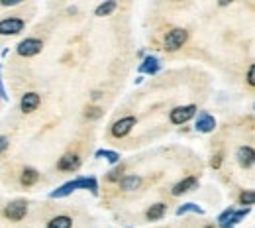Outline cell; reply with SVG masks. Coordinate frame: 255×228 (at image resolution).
<instances>
[{
	"label": "cell",
	"mask_w": 255,
	"mask_h": 228,
	"mask_svg": "<svg viewBox=\"0 0 255 228\" xmlns=\"http://www.w3.org/2000/svg\"><path fill=\"white\" fill-rule=\"evenodd\" d=\"M77 189H86V191H90L92 195H98V183H96L94 177H77V179H73V181H67V183H63L59 189L51 191L49 197H51V199H63V197L71 195V193L77 191Z\"/></svg>",
	"instance_id": "6da1fadb"
},
{
	"label": "cell",
	"mask_w": 255,
	"mask_h": 228,
	"mask_svg": "<svg viewBox=\"0 0 255 228\" xmlns=\"http://www.w3.org/2000/svg\"><path fill=\"white\" fill-rule=\"evenodd\" d=\"M187 39H188V32L185 28H173L165 35V50L169 53H175V52H179L183 45L187 43Z\"/></svg>",
	"instance_id": "7a4b0ae2"
},
{
	"label": "cell",
	"mask_w": 255,
	"mask_h": 228,
	"mask_svg": "<svg viewBox=\"0 0 255 228\" xmlns=\"http://www.w3.org/2000/svg\"><path fill=\"white\" fill-rule=\"evenodd\" d=\"M41 50H43V41L37 37H26L16 45V52L22 57H34V55L41 53Z\"/></svg>",
	"instance_id": "3957f363"
},
{
	"label": "cell",
	"mask_w": 255,
	"mask_h": 228,
	"mask_svg": "<svg viewBox=\"0 0 255 228\" xmlns=\"http://www.w3.org/2000/svg\"><path fill=\"white\" fill-rule=\"evenodd\" d=\"M26 22L22 18H4V20H0V35H16L24 30Z\"/></svg>",
	"instance_id": "277c9868"
},
{
	"label": "cell",
	"mask_w": 255,
	"mask_h": 228,
	"mask_svg": "<svg viewBox=\"0 0 255 228\" xmlns=\"http://www.w3.org/2000/svg\"><path fill=\"white\" fill-rule=\"evenodd\" d=\"M134 126H136V116H126V118H120V120H116L114 124H112V136L114 138H126V136L134 130Z\"/></svg>",
	"instance_id": "5b68a950"
},
{
	"label": "cell",
	"mask_w": 255,
	"mask_h": 228,
	"mask_svg": "<svg viewBox=\"0 0 255 228\" xmlns=\"http://www.w3.org/2000/svg\"><path fill=\"white\" fill-rule=\"evenodd\" d=\"M194 114H196V106H194V105H187V106H177V108H173L171 114H169V118H171L173 124H179V126H181V124L188 122Z\"/></svg>",
	"instance_id": "8992f818"
},
{
	"label": "cell",
	"mask_w": 255,
	"mask_h": 228,
	"mask_svg": "<svg viewBox=\"0 0 255 228\" xmlns=\"http://www.w3.org/2000/svg\"><path fill=\"white\" fill-rule=\"evenodd\" d=\"M26 214H28V203H26V201H14V203H8L6 209H4V216H6L8 220H14V222L22 220Z\"/></svg>",
	"instance_id": "52a82bcc"
},
{
	"label": "cell",
	"mask_w": 255,
	"mask_h": 228,
	"mask_svg": "<svg viewBox=\"0 0 255 228\" xmlns=\"http://www.w3.org/2000/svg\"><path fill=\"white\" fill-rule=\"evenodd\" d=\"M194 128H196V132L208 134V132H212V130L216 128V118L210 116L208 112H200V114H198V120H196V124H194Z\"/></svg>",
	"instance_id": "ba28073f"
},
{
	"label": "cell",
	"mask_w": 255,
	"mask_h": 228,
	"mask_svg": "<svg viewBox=\"0 0 255 228\" xmlns=\"http://www.w3.org/2000/svg\"><path fill=\"white\" fill-rule=\"evenodd\" d=\"M39 103H41V99H39L37 93H26L22 97V101H20V108H22L24 114H30V112H34L39 106Z\"/></svg>",
	"instance_id": "9c48e42d"
},
{
	"label": "cell",
	"mask_w": 255,
	"mask_h": 228,
	"mask_svg": "<svg viewBox=\"0 0 255 228\" xmlns=\"http://www.w3.org/2000/svg\"><path fill=\"white\" fill-rule=\"evenodd\" d=\"M198 187V179L196 177H185L183 181H179V183L173 187V195L175 197H179V195H183V193H188V191H192V189H196Z\"/></svg>",
	"instance_id": "30bf717a"
},
{
	"label": "cell",
	"mask_w": 255,
	"mask_h": 228,
	"mask_svg": "<svg viewBox=\"0 0 255 228\" xmlns=\"http://www.w3.org/2000/svg\"><path fill=\"white\" fill-rule=\"evenodd\" d=\"M57 167H59L61 171H77V169L81 167V158H79L77 154H67V156H63V158L59 159Z\"/></svg>",
	"instance_id": "8fae6325"
},
{
	"label": "cell",
	"mask_w": 255,
	"mask_h": 228,
	"mask_svg": "<svg viewBox=\"0 0 255 228\" xmlns=\"http://www.w3.org/2000/svg\"><path fill=\"white\" fill-rule=\"evenodd\" d=\"M253 158H255L253 148H249V146H241V148L238 150V161H239L241 167H251V165H253Z\"/></svg>",
	"instance_id": "7c38bea8"
},
{
	"label": "cell",
	"mask_w": 255,
	"mask_h": 228,
	"mask_svg": "<svg viewBox=\"0 0 255 228\" xmlns=\"http://www.w3.org/2000/svg\"><path fill=\"white\" fill-rule=\"evenodd\" d=\"M159 71V59L155 55H149L143 59V63L139 65V73H147V75H155Z\"/></svg>",
	"instance_id": "4fadbf2b"
},
{
	"label": "cell",
	"mask_w": 255,
	"mask_h": 228,
	"mask_svg": "<svg viewBox=\"0 0 255 228\" xmlns=\"http://www.w3.org/2000/svg\"><path fill=\"white\" fill-rule=\"evenodd\" d=\"M165 210H167V205H165V203H155V205H151V207L147 209L145 216H147V220H159V218H163Z\"/></svg>",
	"instance_id": "5bb4252c"
},
{
	"label": "cell",
	"mask_w": 255,
	"mask_h": 228,
	"mask_svg": "<svg viewBox=\"0 0 255 228\" xmlns=\"http://www.w3.org/2000/svg\"><path fill=\"white\" fill-rule=\"evenodd\" d=\"M139 185H141V177H137V175H126V177L120 179V187L124 191H134Z\"/></svg>",
	"instance_id": "9a60e30c"
},
{
	"label": "cell",
	"mask_w": 255,
	"mask_h": 228,
	"mask_svg": "<svg viewBox=\"0 0 255 228\" xmlns=\"http://www.w3.org/2000/svg\"><path fill=\"white\" fill-rule=\"evenodd\" d=\"M71 226H73V218L67 214H59L47 222V228H71Z\"/></svg>",
	"instance_id": "2e32d148"
},
{
	"label": "cell",
	"mask_w": 255,
	"mask_h": 228,
	"mask_svg": "<svg viewBox=\"0 0 255 228\" xmlns=\"http://www.w3.org/2000/svg\"><path fill=\"white\" fill-rule=\"evenodd\" d=\"M37 179H39V173H37L34 167H26V169H24V173H22V177H20L22 185H26V187L35 185V183H37Z\"/></svg>",
	"instance_id": "e0dca14e"
},
{
	"label": "cell",
	"mask_w": 255,
	"mask_h": 228,
	"mask_svg": "<svg viewBox=\"0 0 255 228\" xmlns=\"http://www.w3.org/2000/svg\"><path fill=\"white\" fill-rule=\"evenodd\" d=\"M118 8V4L114 2V0H108V2H102L100 6H96V10H94V14L98 16V18H104V16H108V14H112L114 10Z\"/></svg>",
	"instance_id": "ac0fdd59"
},
{
	"label": "cell",
	"mask_w": 255,
	"mask_h": 228,
	"mask_svg": "<svg viewBox=\"0 0 255 228\" xmlns=\"http://www.w3.org/2000/svg\"><path fill=\"white\" fill-rule=\"evenodd\" d=\"M96 158H106V161H110V163H118L120 161V154L112 152V150H98Z\"/></svg>",
	"instance_id": "d6986e66"
},
{
	"label": "cell",
	"mask_w": 255,
	"mask_h": 228,
	"mask_svg": "<svg viewBox=\"0 0 255 228\" xmlns=\"http://www.w3.org/2000/svg\"><path fill=\"white\" fill-rule=\"evenodd\" d=\"M187 212H196V214H202L204 210H202L198 205H194V203H187V205H183V207H179V209H177V214H179V216H183V214H187Z\"/></svg>",
	"instance_id": "ffe728a7"
},
{
	"label": "cell",
	"mask_w": 255,
	"mask_h": 228,
	"mask_svg": "<svg viewBox=\"0 0 255 228\" xmlns=\"http://www.w3.org/2000/svg\"><path fill=\"white\" fill-rule=\"evenodd\" d=\"M253 199H255V195H253V191H243V193L239 195V199H238V203H239V205H243V209H249V207L253 205Z\"/></svg>",
	"instance_id": "44dd1931"
},
{
	"label": "cell",
	"mask_w": 255,
	"mask_h": 228,
	"mask_svg": "<svg viewBox=\"0 0 255 228\" xmlns=\"http://www.w3.org/2000/svg\"><path fill=\"white\" fill-rule=\"evenodd\" d=\"M247 214H249V209H239V210H234V214H232V218H230V224L234 226V224L241 222Z\"/></svg>",
	"instance_id": "7402d4cb"
},
{
	"label": "cell",
	"mask_w": 255,
	"mask_h": 228,
	"mask_svg": "<svg viewBox=\"0 0 255 228\" xmlns=\"http://www.w3.org/2000/svg\"><path fill=\"white\" fill-rule=\"evenodd\" d=\"M234 210H236V209H226V210H224V212L218 216V222H220V226H224V224H230V218H232Z\"/></svg>",
	"instance_id": "603a6c76"
},
{
	"label": "cell",
	"mask_w": 255,
	"mask_h": 228,
	"mask_svg": "<svg viewBox=\"0 0 255 228\" xmlns=\"http://www.w3.org/2000/svg\"><path fill=\"white\" fill-rule=\"evenodd\" d=\"M102 116V108H98V106H90L88 110H86V118L88 120H96V118H100Z\"/></svg>",
	"instance_id": "cb8c5ba5"
},
{
	"label": "cell",
	"mask_w": 255,
	"mask_h": 228,
	"mask_svg": "<svg viewBox=\"0 0 255 228\" xmlns=\"http://www.w3.org/2000/svg\"><path fill=\"white\" fill-rule=\"evenodd\" d=\"M247 85L255 87V67L253 65H249V69H247Z\"/></svg>",
	"instance_id": "d4e9b609"
},
{
	"label": "cell",
	"mask_w": 255,
	"mask_h": 228,
	"mask_svg": "<svg viewBox=\"0 0 255 228\" xmlns=\"http://www.w3.org/2000/svg\"><path fill=\"white\" fill-rule=\"evenodd\" d=\"M122 171H124V167H122V165H120L118 169L110 171V175H108V181H120V175H122Z\"/></svg>",
	"instance_id": "484cf974"
},
{
	"label": "cell",
	"mask_w": 255,
	"mask_h": 228,
	"mask_svg": "<svg viewBox=\"0 0 255 228\" xmlns=\"http://www.w3.org/2000/svg\"><path fill=\"white\" fill-rule=\"evenodd\" d=\"M8 138H6V136H0V154H4L6 150H8Z\"/></svg>",
	"instance_id": "4316f807"
},
{
	"label": "cell",
	"mask_w": 255,
	"mask_h": 228,
	"mask_svg": "<svg viewBox=\"0 0 255 228\" xmlns=\"http://www.w3.org/2000/svg\"><path fill=\"white\" fill-rule=\"evenodd\" d=\"M210 165L214 167V169H220V165H222V156L218 154V156H214L212 158V161H210Z\"/></svg>",
	"instance_id": "83f0119b"
},
{
	"label": "cell",
	"mask_w": 255,
	"mask_h": 228,
	"mask_svg": "<svg viewBox=\"0 0 255 228\" xmlns=\"http://www.w3.org/2000/svg\"><path fill=\"white\" fill-rule=\"evenodd\" d=\"M222 228H234V226H232V224H224Z\"/></svg>",
	"instance_id": "f1b7e54d"
},
{
	"label": "cell",
	"mask_w": 255,
	"mask_h": 228,
	"mask_svg": "<svg viewBox=\"0 0 255 228\" xmlns=\"http://www.w3.org/2000/svg\"><path fill=\"white\" fill-rule=\"evenodd\" d=\"M204 228H214V226H212V224H210V226H204Z\"/></svg>",
	"instance_id": "f546056e"
}]
</instances>
